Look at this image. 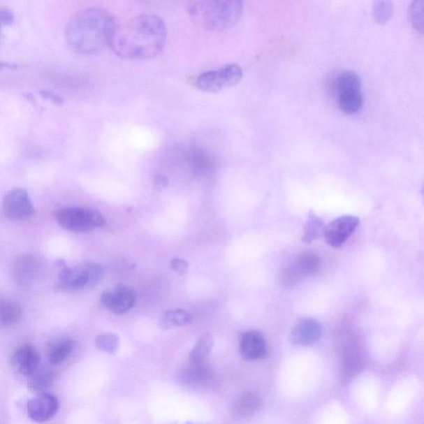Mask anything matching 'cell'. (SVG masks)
<instances>
[{
  "instance_id": "1f68e13d",
  "label": "cell",
  "mask_w": 424,
  "mask_h": 424,
  "mask_svg": "<svg viewBox=\"0 0 424 424\" xmlns=\"http://www.w3.org/2000/svg\"><path fill=\"white\" fill-rule=\"evenodd\" d=\"M154 184L158 190H163L168 185L167 177L163 175H157L154 177Z\"/></svg>"
},
{
  "instance_id": "8992f818",
  "label": "cell",
  "mask_w": 424,
  "mask_h": 424,
  "mask_svg": "<svg viewBox=\"0 0 424 424\" xmlns=\"http://www.w3.org/2000/svg\"><path fill=\"white\" fill-rule=\"evenodd\" d=\"M243 77V71L236 64L205 71L196 80V87L205 92H219L235 86Z\"/></svg>"
},
{
  "instance_id": "9c48e42d",
  "label": "cell",
  "mask_w": 424,
  "mask_h": 424,
  "mask_svg": "<svg viewBox=\"0 0 424 424\" xmlns=\"http://www.w3.org/2000/svg\"><path fill=\"white\" fill-rule=\"evenodd\" d=\"M136 300V290L126 285H119L113 292L104 293L101 295V302L104 306L117 315L127 314L135 307Z\"/></svg>"
},
{
  "instance_id": "30bf717a",
  "label": "cell",
  "mask_w": 424,
  "mask_h": 424,
  "mask_svg": "<svg viewBox=\"0 0 424 424\" xmlns=\"http://www.w3.org/2000/svg\"><path fill=\"white\" fill-rule=\"evenodd\" d=\"M59 404L54 395L43 393L30 400L28 403V414L32 421L44 423L54 416Z\"/></svg>"
},
{
  "instance_id": "8fae6325",
  "label": "cell",
  "mask_w": 424,
  "mask_h": 424,
  "mask_svg": "<svg viewBox=\"0 0 424 424\" xmlns=\"http://www.w3.org/2000/svg\"><path fill=\"white\" fill-rule=\"evenodd\" d=\"M12 271L13 279L20 286L29 287L38 275V261L30 254L17 256L13 263Z\"/></svg>"
},
{
  "instance_id": "ac0fdd59",
  "label": "cell",
  "mask_w": 424,
  "mask_h": 424,
  "mask_svg": "<svg viewBox=\"0 0 424 424\" xmlns=\"http://www.w3.org/2000/svg\"><path fill=\"white\" fill-rule=\"evenodd\" d=\"M212 376V370L208 365L202 363H190L181 372V381L185 385H194L207 381Z\"/></svg>"
},
{
  "instance_id": "4316f807",
  "label": "cell",
  "mask_w": 424,
  "mask_h": 424,
  "mask_svg": "<svg viewBox=\"0 0 424 424\" xmlns=\"http://www.w3.org/2000/svg\"><path fill=\"white\" fill-rule=\"evenodd\" d=\"M409 20L414 29L423 33L424 24V2L416 0L412 3L409 11Z\"/></svg>"
},
{
  "instance_id": "ba28073f",
  "label": "cell",
  "mask_w": 424,
  "mask_h": 424,
  "mask_svg": "<svg viewBox=\"0 0 424 424\" xmlns=\"http://www.w3.org/2000/svg\"><path fill=\"white\" fill-rule=\"evenodd\" d=\"M360 224L359 218L353 216H343L337 218L325 227L323 235L330 247H341L353 234Z\"/></svg>"
},
{
  "instance_id": "4fadbf2b",
  "label": "cell",
  "mask_w": 424,
  "mask_h": 424,
  "mask_svg": "<svg viewBox=\"0 0 424 424\" xmlns=\"http://www.w3.org/2000/svg\"><path fill=\"white\" fill-rule=\"evenodd\" d=\"M321 326L318 321L312 319H303L294 326L290 340L298 346L314 344L321 337Z\"/></svg>"
},
{
  "instance_id": "e0dca14e",
  "label": "cell",
  "mask_w": 424,
  "mask_h": 424,
  "mask_svg": "<svg viewBox=\"0 0 424 424\" xmlns=\"http://www.w3.org/2000/svg\"><path fill=\"white\" fill-rule=\"evenodd\" d=\"M28 387L29 390L38 394H43L52 385L55 373L49 367H38L28 377Z\"/></svg>"
},
{
  "instance_id": "52a82bcc",
  "label": "cell",
  "mask_w": 424,
  "mask_h": 424,
  "mask_svg": "<svg viewBox=\"0 0 424 424\" xmlns=\"http://www.w3.org/2000/svg\"><path fill=\"white\" fill-rule=\"evenodd\" d=\"M3 212L13 221H24L32 217L34 208L28 191L21 189H13L4 196L3 202Z\"/></svg>"
},
{
  "instance_id": "f1b7e54d",
  "label": "cell",
  "mask_w": 424,
  "mask_h": 424,
  "mask_svg": "<svg viewBox=\"0 0 424 424\" xmlns=\"http://www.w3.org/2000/svg\"><path fill=\"white\" fill-rule=\"evenodd\" d=\"M172 270L176 271L177 273L184 275L189 270V265L187 261L182 258H175L171 262Z\"/></svg>"
},
{
  "instance_id": "d6a6232c",
  "label": "cell",
  "mask_w": 424,
  "mask_h": 424,
  "mask_svg": "<svg viewBox=\"0 0 424 424\" xmlns=\"http://www.w3.org/2000/svg\"><path fill=\"white\" fill-rule=\"evenodd\" d=\"M8 65L6 64H0V68H3V66H6Z\"/></svg>"
},
{
  "instance_id": "7402d4cb",
  "label": "cell",
  "mask_w": 424,
  "mask_h": 424,
  "mask_svg": "<svg viewBox=\"0 0 424 424\" xmlns=\"http://www.w3.org/2000/svg\"><path fill=\"white\" fill-rule=\"evenodd\" d=\"M325 224L321 219L311 212L307 219V221L303 229L302 240L303 243L310 244L312 241L319 239L321 235H323Z\"/></svg>"
},
{
  "instance_id": "cb8c5ba5",
  "label": "cell",
  "mask_w": 424,
  "mask_h": 424,
  "mask_svg": "<svg viewBox=\"0 0 424 424\" xmlns=\"http://www.w3.org/2000/svg\"><path fill=\"white\" fill-rule=\"evenodd\" d=\"M191 321H193V318L189 312L182 309H176L165 312L160 323L163 328H171L174 326L184 327V326L191 324Z\"/></svg>"
},
{
  "instance_id": "6da1fadb",
  "label": "cell",
  "mask_w": 424,
  "mask_h": 424,
  "mask_svg": "<svg viewBox=\"0 0 424 424\" xmlns=\"http://www.w3.org/2000/svg\"><path fill=\"white\" fill-rule=\"evenodd\" d=\"M166 25L161 17L140 15L116 25L110 47L127 60H148L160 54L166 44Z\"/></svg>"
},
{
  "instance_id": "4dcf8cb0",
  "label": "cell",
  "mask_w": 424,
  "mask_h": 424,
  "mask_svg": "<svg viewBox=\"0 0 424 424\" xmlns=\"http://www.w3.org/2000/svg\"><path fill=\"white\" fill-rule=\"evenodd\" d=\"M41 95L43 96L44 99L49 100V101H52V103H54L57 105H61L62 102H64V100H62L59 96L57 95L56 93L52 92L42 91Z\"/></svg>"
},
{
  "instance_id": "d4e9b609",
  "label": "cell",
  "mask_w": 424,
  "mask_h": 424,
  "mask_svg": "<svg viewBox=\"0 0 424 424\" xmlns=\"http://www.w3.org/2000/svg\"><path fill=\"white\" fill-rule=\"evenodd\" d=\"M339 93L342 92L361 91V79L352 71H346L341 75L337 82Z\"/></svg>"
},
{
  "instance_id": "5b68a950",
  "label": "cell",
  "mask_w": 424,
  "mask_h": 424,
  "mask_svg": "<svg viewBox=\"0 0 424 424\" xmlns=\"http://www.w3.org/2000/svg\"><path fill=\"white\" fill-rule=\"evenodd\" d=\"M57 221L62 228L74 232H89L105 225L102 214L88 207H64L57 211Z\"/></svg>"
},
{
  "instance_id": "5bb4252c",
  "label": "cell",
  "mask_w": 424,
  "mask_h": 424,
  "mask_svg": "<svg viewBox=\"0 0 424 424\" xmlns=\"http://www.w3.org/2000/svg\"><path fill=\"white\" fill-rule=\"evenodd\" d=\"M240 354L248 360L264 358L267 354V343L263 334L258 331L245 332L241 337Z\"/></svg>"
},
{
  "instance_id": "7a4b0ae2",
  "label": "cell",
  "mask_w": 424,
  "mask_h": 424,
  "mask_svg": "<svg viewBox=\"0 0 424 424\" xmlns=\"http://www.w3.org/2000/svg\"><path fill=\"white\" fill-rule=\"evenodd\" d=\"M116 25L114 17L103 8H86L71 17L66 25V40L74 51L94 54L110 46Z\"/></svg>"
},
{
  "instance_id": "f546056e",
  "label": "cell",
  "mask_w": 424,
  "mask_h": 424,
  "mask_svg": "<svg viewBox=\"0 0 424 424\" xmlns=\"http://www.w3.org/2000/svg\"><path fill=\"white\" fill-rule=\"evenodd\" d=\"M15 21V15L11 10L8 8H1L0 10V31H1L2 26L10 25Z\"/></svg>"
},
{
  "instance_id": "3957f363",
  "label": "cell",
  "mask_w": 424,
  "mask_h": 424,
  "mask_svg": "<svg viewBox=\"0 0 424 424\" xmlns=\"http://www.w3.org/2000/svg\"><path fill=\"white\" fill-rule=\"evenodd\" d=\"M243 8V3L237 0H213L190 3L189 13L195 23L204 29L221 32L237 23Z\"/></svg>"
},
{
  "instance_id": "44dd1931",
  "label": "cell",
  "mask_w": 424,
  "mask_h": 424,
  "mask_svg": "<svg viewBox=\"0 0 424 424\" xmlns=\"http://www.w3.org/2000/svg\"><path fill=\"white\" fill-rule=\"evenodd\" d=\"M75 342L73 340H64L53 343L49 347L47 357L52 365H60L68 358L75 349Z\"/></svg>"
},
{
  "instance_id": "603a6c76",
  "label": "cell",
  "mask_w": 424,
  "mask_h": 424,
  "mask_svg": "<svg viewBox=\"0 0 424 424\" xmlns=\"http://www.w3.org/2000/svg\"><path fill=\"white\" fill-rule=\"evenodd\" d=\"M262 402L260 397L253 393H247L240 397L235 403V412L240 416L247 417L256 412L261 408Z\"/></svg>"
},
{
  "instance_id": "d6986e66",
  "label": "cell",
  "mask_w": 424,
  "mask_h": 424,
  "mask_svg": "<svg viewBox=\"0 0 424 424\" xmlns=\"http://www.w3.org/2000/svg\"><path fill=\"white\" fill-rule=\"evenodd\" d=\"M339 105L346 115L359 112L363 105L361 91L342 92L339 94Z\"/></svg>"
},
{
  "instance_id": "277c9868",
  "label": "cell",
  "mask_w": 424,
  "mask_h": 424,
  "mask_svg": "<svg viewBox=\"0 0 424 424\" xmlns=\"http://www.w3.org/2000/svg\"><path fill=\"white\" fill-rule=\"evenodd\" d=\"M105 271L103 265L92 261L73 268L64 265L58 275V287L65 291L92 288L103 278Z\"/></svg>"
},
{
  "instance_id": "484cf974",
  "label": "cell",
  "mask_w": 424,
  "mask_h": 424,
  "mask_svg": "<svg viewBox=\"0 0 424 424\" xmlns=\"http://www.w3.org/2000/svg\"><path fill=\"white\" fill-rule=\"evenodd\" d=\"M95 342L98 349L110 354L117 351L119 346V338L113 333L101 334L96 337Z\"/></svg>"
},
{
  "instance_id": "ffe728a7",
  "label": "cell",
  "mask_w": 424,
  "mask_h": 424,
  "mask_svg": "<svg viewBox=\"0 0 424 424\" xmlns=\"http://www.w3.org/2000/svg\"><path fill=\"white\" fill-rule=\"evenodd\" d=\"M214 339L211 334L204 333L196 342L189 355L190 363H202L212 351Z\"/></svg>"
},
{
  "instance_id": "83f0119b",
  "label": "cell",
  "mask_w": 424,
  "mask_h": 424,
  "mask_svg": "<svg viewBox=\"0 0 424 424\" xmlns=\"http://www.w3.org/2000/svg\"><path fill=\"white\" fill-rule=\"evenodd\" d=\"M394 7L390 1H377L374 3V19L379 24H385L391 19Z\"/></svg>"
},
{
  "instance_id": "2e32d148",
  "label": "cell",
  "mask_w": 424,
  "mask_h": 424,
  "mask_svg": "<svg viewBox=\"0 0 424 424\" xmlns=\"http://www.w3.org/2000/svg\"><path fill=\"white\" fill-rule=\"evenodd\" d=\"M321 261L316 254L305 253L298 257L293 264L288 266L294 276L298 280H300L305 276H309L316 273L320 269Z\"/></svg>"
},
{
  "instance_id": "7c38bea8",
  "label": "cell",
  "mask_w": 424,
  "mask_h": 424,
  "mask_svg": "<svg viewBox=\"0 0 424 424\" xmlns=\"http://www.w3.org/2000/svg\"><path fill=\"white\" fill-rule=\"evenodd\" d=\"M41 356L32 346L25 345L17 349L11 357V365L16 372L29 377L40 367Z\"/></svg>"
},
{
  "instance_id": "9a60e30c",
  "label": "cell",
  "mask_w": 424,
  "mask_h": 424,
  "mask_svg": "<svg viewBox=\"0 0 424 424\" xmlns=\"http://www.w3.org/2000/svg\"><path fill=\"white\" fill-rule=\"evenodd\" d=\"M23 307L19 302L6 298L0 293V327H11L21 320Z\"/></svg>"
}]
</instances>
